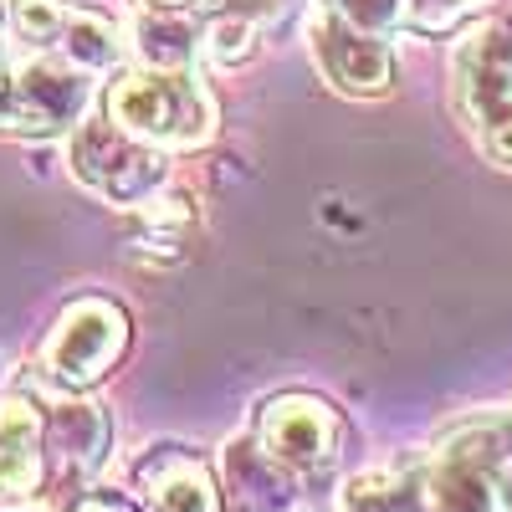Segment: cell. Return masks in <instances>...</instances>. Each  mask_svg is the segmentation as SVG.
Segmentation results:
<instances>
[{
	"instance_id": "6da1fadb",
	"label": "cell",
	"mask_w": 512,
	"mask_h": 512,
	"mask_svg": "<svg viewBox=\"0 0 512 512\" xmlns=\"http://www.w3.org/2000/svg\"><path fill=\"white\" fill-rule=\"evenodd\" d=\"M108 118L159 154L169 149H200L216 134V98L205 93L195 67H128L108 82L103 98Z\"/></svg>"
},
{
	"instance_id": "7a4b0ae2",
	"label": "cell",
	"mask_w": 512,
	"mask_h": 512,
	"mask_svg": "<svg viewBox=\"0 0 512 512\" xmlns=\"http://www.w3.org/2000/svg\"><path fill=\"white\" fill-rule=\"evenodd\" d=\"M425 512H512V451L502 420H466L420 461Z\"/></svg>"
},
{
	"instance_id": "3957f363",
	"label": "cell",
	"mask_w": 512,
	"mask_h": 512,
	"mask_svg": "<svg viewBox=\"0 0 512 512\" xmlns=\"http://www.w3.org/2000/svg\"><path fill=\"white\" fill-rule=\"evenodd\" d=\"M451 108L472 144L512 169V26H472L451 52Z\"/></svg>"
},
{
	"instance_id": "277c9868",
	"label": "cell",
	"mask_w": 512,
	"mask_h": 512,
	"mask_svg": "<svg viewBox=\"0 0 512 512\" xmlns=\"http://www.w3.org/2000/svg\"><path fill=\"white\" fill-rule=\"evenodd\" d=\"M246 436L272 466H282L292 482H303L308 492L323 497V487L338 472V456H344L349 425L323 395L287 390V395H272V400L256 405Z\"/></svg>"
},
{
	"instance_id": "5b68a950",
	"label": "cell",
	"mask_w": 512,
	"mask_h": 512,
	"mask_svg": "<svg viewBox=\"0 0 512 512\" xmlns=\"http://www.w3.org/2000/svg\"><path fill=\"white\" fill-rule=\"evenodd\" d=\"M128 354V313L103 292H82L57 313L36 349V384L47 395H82Z\"/></svg>"
},
{
	"instance_id": "8992f818",
	"label": "cell",
	"mask_w": 512,
	"mask_h": 512,
	"mask_svg": "<svg viewBox=\"0 0 512 512\" xmlns=\"http://www.w3.org/2000/svg\"><path fill=\"white\" fill-rule=\"evenodd\" d=\"M67 169L93 195H103L108 205H144L164 185V154L154 144L134 139V134H123L108 113L103 118H82L72 128Z\"/></svg>"
},
{
	"instance_id": "52a82bcc",
	"label": "cell",
	"mask_w": 512,
	"mask_h": 512,
	"mask_svg": "<svg viewBox=\"0 0 512 512\" xmlns=\"http://www.w3.org/2000/svg\"><path fill=\"white\" fill-rule=\"evenodd\" d=\"M11 36L26 47V57H57L82 72H113L118 67V26L93 11L72 6V0H11Z\"/></svg>"
},
{
	"instance_id": "ba28073f",
	"label": "cell",
	"mask_w": 512,
	"mask_h": 512,
	"mask_svg": "<svg viewBox=\"0 0 512 512\" xmlns=\"http://www.w3.org/2000/svg\"><path fill=\"white\" fill-rule=\"evenodd\" d=\"M52 497L47 466V415L36 395H0V512H41Z\"/></svg>"
},
{
	"instance_id": "9c48e42d",
	"label": "cell",
	"mask_w": 512,
	"mask_h": 512,
	"mask_svg": "<svg viewBox=\"0 0 512 512\" xmlns=\"http://www.w3.org/2000/svg\"><path fill=\"white\" fill-rule=\"evenodd\" d=\"M308 47L318 72L349 98H384L395 88V52L379 31H364L338 11H318L308 26Z\"/></svg>"
},
{
	"instance_id": "30bf717a",
	"label": "cell",
	"mask_w": 512,
	"mask_h": 512,
	"mask_svg": "<svg viewBox=\"0 0 512 512\" xmlns=\"http://www.w3.org/2000/svg\"><path fill=\"white\" fill-rule=\"evenodd\" d=\"M47 415V466H52V497L62 502L67 492L88 487L98 477V466L108 461L113 446V420L103 405L57 395L52 405H41Z\"/></svg>"
},
{
	"instance_id": "8fae6325",
	"label": "cell",
	"mask_w": 512,
	"mask_h": 512,
	"mask_svg": "<svg viewBox=\"0 0 512 512\" xmlns=\"http://www.w3.org/2000/svg\"><path fill=\"white\" fill-rule=\"evenodd\" d=\"M134 487L149 512H226L216 472L185 446H149L134 461Z\"/></svg>"
},
{
	"instance_id": "7c38bea8",
	"label": "cell",
	"mask_w": 512,
	"mask_h": 512,
	"mask_svg": "<svg viewBox=\"0 0 512 512\" xmlns=\"http://www.w3.org/2000/svg\"><path fill=\"white\" fill-rule=\"evenodd\" d=\"M338 512H425L420 461L379 466V472L354 477L344 492H338Z\"/></svg>"
},
{
	"instance_id": "4fadbf2b",
	"label": "cell",
	"mask_w": 512,
	"mask_h": 512,
	"mask_svg": "<svg viewBox=\"0 0 512 512\" xmlns=\"http://www.w3.org/2000/svg\"><path fill=\"white\" fill-rule=\"evenodd\" d=\"M134 47L149 67H195L200 26H190L185 11H144L134 26Z\"/></svg>"
},
{
	"instance_id": "5bb4252c",
	"label": "cell",
	"mask_w": 512,
	"mask_h": 512,
	"mask_svg": "<svg viewBox=\"0 0 512 512\" xmlns=\"http://www.w3.org/2000/svg\"><path fill=\"white\" fill-rule=\"evenodd\" d=\"M487 6L492 0H400V26H410L420 36H446L472 16H482Z\"/></svg>"
},
{
	"instance_id": "9a60e30c",
	"label": "cell",
	"mask_w": 512,
	"mask_h": 512,
	"mask_svg": "<svg viewBox=\"0 0 512 512\" xmlns=\"http://www.w3.org/2000/svg\"><path fill=\"white\" fill-rule=\"evenodd\" d=\"M251 36H256V21H251V16L221 11V16H210V21L200 26V52L216 62V67H236V62L251 57Z\"/></svg>"
},
{
	"instance_id": "2e32d148",
	"label": "cell",
	"mask_w": 512,
	"mask_h": 512,
	"mask_svg": "<svg viewBox=\"0 0 512 512\" xmlns=\"http://www.w3.org/2000/svg\"><path fill=\"white\" fill-rule=\"evenodd\" d=\"M323 6L364 31H379V36H390L400 26V0H323Z\"/></svg>"
},
{
	"instance_id": "e0dca14e",
	"label": "cell",
	"mask_w": 512,
	"mask_h": 512,
	"mask_svg": "<svg viewBox=\"0 0 512 512\" xmlns=\"http://www.w3.org/2000/svg\"><path fill=\"white\" fill-rule=\"evenodd\" d=\"M57 512H149V507H139L134 497H123V492H113V487L88 482V487L67 492V497L57 502Z\"/></svg>"
},
{
	"instance_id": "ac0fdd59",
	"label": "cell",
	"mask_w": 512,
	"mask_h": 512,
	"mask_svg": "<svg viewBox=\"0 0 512 512\" xmlns=\"http://www.w3.org/2000/svg\"><path fill=\"white\" fill-rule=\"evenodd\" d=\"M144 11H210V16H221V11H231V16H267L272 11V0H139Z\"/></svg>"
},
{
	"instance_id": "d6986e66",
	"label": "cell",
	"mask_w": 512,
	"mask_h": 512,
	"mask_svg": "<svg viewBox=\"0 0 512 512\" xmlns=\"http://www.w3.org/2000/svg\"><path fill=\"white\" fill-rule=\"evenodd\" d=\"M6 36H11V0H0V62H6Z\"/></svg>"
},
{
	"instance_id": "ffe728a7",
	"label": "cell",
	"mask_w": 512,
	"mask_h": 512,
	"mask_svg": "<svg viewBox=\"0 0 512 512\" xmlns=\"http://www.w3.org/2000/svg\"><path fill=\"white\" fill-rule=\"evenodd\" d=\"M502 425H507V451H512V415H507V420H502Z\"/></svg>"
}]
</instances>
